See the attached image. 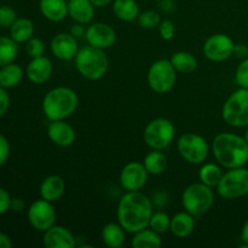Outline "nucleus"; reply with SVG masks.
<instances>
[{"label":"nucleus","mask_w":248,"mask_h":248,"mask_svg":"<svg viewBox=\"0 0 248 248\" xmlns=\"http://www.w3.org/2000/svg\"><path fill=\"white\" fill-rule=\"evenodd\" d=\"M50 50L61 61L74 60L79 51L78 39L70 33H58L51 39Z\"/></svg>","instance_id":"2eb2a0df"},{"label":"nucleus","mask_w":248,"mask_h":248,"mask_svg":"<svg viewBox=\"0 0 248 248\" xmlns=\"http://www.w3.org/2000/svg\"><path fill=\"white\" fill-rule=\"evenodd\" d=\"M53 72V65L50 58L46 56L31 58L26 68V77L31 84H45L51 78Z\"/></svg>","instance_id":"f3484780"},{"label":"nucleus","mask_w":248,"mask_h":248,"mask_svg":"<svg viewBox=\"0 0 248 248\" xmlns=\"http://www.w3.org/2000/svg\"><path fill=\"white\" fill-rule=\"evenodd\" d=\"M18 18L16 11L9 5H2L0 6V28L9 29L15 21Z\"/></svg>","instance_id":"f704fd0d"},{"label":"nucleus","mask_w":248,"mask_h":248,"mask_svg":"<svg viewBox=\"0 0 248 248\" xmlns=\"http://www.w3.org/2000/svg\"><path fill=\"white\" fill-rule=\"evenodd\" d=\"M241 241L244 242V245L248 247V219L245 222L244 227L241 229Z\"/></svg>","instance_id":"49530a36"},{"label":"nucleus","mask_w":248,"mask_h":248,"mask_svg":"<svg viewBox=\"0 0 248 248\" xmlns=\"http://www.w3.org/2000/svg\"><path fill=\"white\" fill-rule=\"evenodd\" d=\"M222 118L232 127H248V89L232 92L222 108Z\"/></svg>","instance_id":"423d86ee"},{"label":"nucleus","mask_w":248,"mask_h":248,"mask_svg":"<svg viewBox=\"0 0 248 248\" xmlns=\"http://www.w3.org/2000/svg\"><path fill=\"white\" fill-rule=\"evenodd\" d=\"M41 15L50 22H62L68 16V0H40Z\"/></svg>","instance_id":"412c9836"},{"label":"nucleus","mask_w":248,"mask_h":248,"mask_svg":"<svg viewBox=\"0 0 248 248\" xmlns=\"http://www.w3.org/2000/svg\"><path fill=\"white\" fill-rule=\"evenodd\" d=\"M75 68L84 79L96 81L102 79L108 72L109 60L104 50L91 45L79 48L74 58Z\"/></svg>","instance_id":"20e7f679"},{"label":"nucleus","mask_w":248,"mask_h":248,"mask_svg":"<svg viewBox=\"0 0 248 248\" xmlns=\"http://www.w3.org/2000/svg\"><path fill=\"white\" fill-rule=\"evenodd\" d=\"M18 53V44L10 36H0V68L12 63Z\"/></svg>","instance_id":"7c9ffc66"},{"label":"nucleus","mask_w":248,"mask_h":248,"mask_svg":"<svg viewBox=\"0 0 248 248\" xmlns=\"http://www.w3.org/2000/svg\"><path fill=\"white\" fill-rule=\"evenodd\" d=\"M176 79L177 70L170 60L155 61L148 69V85L155 93L164 94L171 91L176 84Z\"/></svg>","instance_id":"1a4fd4ad"},{"label":"nucleus","mask_w":248,"mask_h":248,"mask_svg":"<svg viewBox=\"0 0 248 248\" xmlns=\"http://www.w3.org/2000/svg\"><path fill=\"white\" fill-rule=\"evenodd\" d=\"M213 203H215V193L212 188L201 182L189 184L182 194L183 208L195 218L207 213Z\"/></svg>","instance_id":"39448f33"},{"label":"nucleus","mask_w":248,"mask_h":248,"mask_svg":"<svg viewBox=\"0 0 248 248\" xmlns=\"http://www.w3.org/2000/svg\"><path fill=\"white\" fill-rule=\"evenodd\" d=\"M84 38L89 45L101 50H107L115 44L116 31L108 23L94 22L87 27Z\"/></svg>","instance_id":"4468645a"},{"label":"nucleus","mask_w":248,"mask_h":248,"mask_svg":"<svg viewBox=\"0 0 248 248\" xmlns=\"http://www.w3.org/2000/svg\"><path fill=\"white\" fill-rule=\"evenodd\" d=\"M113 12L123 22L136 21L140 14L137 0H114Z\"/></svg>","instance_id":"5701e85b"},{"label":"nucleus","mask_w":248,"mask_h":248,"mask_svg":"<svg viewBox=\"0 0 248 248\" xmlns=\"http://www.w3.org/2000/svg\"><path fill=\"white\" fill-rule=\"evenodd\" d=\"M245 140H247V143H248V128H247L246 133H245Z\"/></svg>","instance_id":"09e8293b"},{"label":"nucleus","mask_w":248,"mask_h":248,"mask_svg":"<svg viewBox=\"0 0 248 248\" xmlns=\"http://www.w3.org/2000/svg\"><path fill=\"white\" fill-rule=\"evenodd\" d=\"M148 176L149 173L143 162L131 161L123 167L119 181L126 191H137L142 190L143 186L147 184Z\"/></svg>","instance_id":"ddd939ff"},{"label":"nucleus","mask_w":248,"mask_h":248,"mask_svg":"<svg viewBox=\"0 0 248 248\" xmlns=\"http://www.w3.org/2000/svg\"><path fill=\"white\" fill-rule=\"evenodd\" d=\"M27 218H28L29 224L36 232H44L50 229L52 225H55L57 215H56V210L52 202L44 200V199H39L29 205L28 211H27Z\"/></svg>","instance_id":"9b49d317"},{"label":"nucleus","mask_w":248,"mask_h":248,"mask_svg":"<svg viewBox=\"0 0 248 248\" xmlns=\"http://www.w3.org/2000/svg\"><path fill=\"white\" fill-rule=\"evenodd\" d=\"M65 191V182L64 179L57 174H51L47 176L40 184V198L44 200H47L50 202H56L63 196Z\"/></svg>","instance_id":"aec40b11"},{"label":"nucleus","mask_w":248,"mask_h":248,"mask_svg":"<svg viewBox=\"0 0 248 248\" xmlns=\"http://www.w3.org/2000/svg\"><path fill=\"white\" fill-rule=\"evenodd\" d=\"M161 16L157 11L155 10H147V11L140 12V16H138L137 22L140 24V27L145 29H153L159 27L160 22H161Z\"/></svg>","instance_id":"473e14b6"},{"label":"nucleus","mask_w":248,"mask_h":248,"mask_svg":"<svg viewBox=\"0 0 248 248\" xmlns=\"http://www.w3.org/2000/svg\"><path fill=\"white\" fill-rule=\"evenodd\" d=\"M223 177L222 166L215 162H206L199 170V179L201 183L211 186V188H217L218 183Z\"/></svg>","instance_id":"c756f323"},{"label":"nucleus","mask_w":248,"mask_h":248,"mask_svg":"<svg viewBox=\"0 0 248 248\" xmlns=\"http://www.w3.org/2000/svg\"><path fill=\"white\" fill-rule=\"evenodd\" d=\"M235 81L239 87L248 89V57L241 61L235 70Z\"/></svg>","instance_id":"c9c22d12"},{"label":"nucleus","mask_w":248,"mask_h":248,"mask_svg":"<svg viewBox=\"0 0 248 248\" xmlns=\"http://www.w3.org/2000/svg\"><path fill=\"white\" fill-rule=\"evenodd\" d=\"M10 210H14L16 212H21L22 210H24V201L22 199H12L11 201V208Z\"/></svg>","instance_id":"c03bdc74"},{"label":"nucleus","mask_w":248,"mask_h":248,"mask_svg":"<svg viewBox=\"0 0 248 248\" xmlns=\"http://www.w3.org/2000/svg\"><path fill=\"white\" fill-rule=\"evenodd\" d=\"M161 245L162 240L159 232H154L149 227L135 232L131 241V246L135 248H159Z\"/></svg>","instance_id":"a878e982"},{"label":"nucleus","mask_w":248,"mask_h":248,"mask_svg":"<svg viewBox=\"0 0 248 248\" xmlns=\"http://www.w3.org/2000/svg\"><path fill=\"white\" fill-rule=\"evenodd\" d=\"M91 1L96 7H106L108 5L113 4L114 0H91Z\"/></svg>","instance_id":"de8ad7c7"},{"label":"nucleus","mask_w":248,"mask_h":248,"mask_svg":"<svg viewBox=\"0 0 248 248\" xmlns=\"http://www.w3.org/2000/svg\"><path fill=\"white\" fill-rule=\"evenodd\" d=\"M170 225H171V217L164 211H157V212L153 213L148 227L161 235L164 232H170Z\"/></svg>","instance_id":"2f4dec72"},{"label":"nucleus","mask_w":248,"mask_h":248,"mask_svg":"<svg viewBox=\"0 0 248 248\" xmlns=\"http://www.w3.org/2000/svg\"><path fill=\"white\" fill-rule=\"evenodd\" d=\"M154 213L153 201L140 190L126 191L118 203L116 217L126 232H135L148 228Z\"/></svg>","instance_id":"f257e3e1"},{"label":"nucleus","mask_w":248,"mask_h":248,"mask_svg":"<svg viewBox=\"0 0 248 248\" xmlns=\"http://www.w3.org/2000/svg\"><path fill=\"white\" fill-rule=\"evenodd\" d=\"M24 74L26 73L23 72L21 65L15 62L4 65L0 68V86L6 90L16 87L22 81Z\"/></svg>","instance_id":"cd10ccee"},{"label":"nucleus","mask_w":248,"mask_h":248,"mask_svg":"<svg viewBox=\"0 0 248 248\" xmlns=\"http://www.w3.org/2000/svg\"><path fill=\"white\" fill-rule=\"evenodd\" d=\"M173 123L166 118H156L149 121L143 132V140L150 149L165 150L174 138Z\"/></svg>","instance_id":"6e6552de"},{"label":"nucleus","mask_w":248,"mask_h":248,"mask_svg":"<svg viewBox=\"0 0 248 248\" xmlns=\"http://www.w3.org/2000/svg\"><path fill=\"white\" fill-rule=\"evenodd\" d=\"M10 38L17 44H26L34 35V23L29 18H17L15 23L9 28Z\"/></svg>","instance_id":"393cba45"},{"label":"nucleus","mask_w":248,"mask_h":248,"mask_svg":"<svg viewBox=\"0 0 248 248\" xmlns=\"http://www.w3.org/2000/svg\"><path fill=\"white\" fill-rule=\"evenodd\" d=\"M234 46V41L229 35L217 33L206 39L202 46V52L211 62H224L232 56Z\"/></svg>","instance_id":"f8f14e48"},{"label":"nucleus","mask_w":248,"mask_h":248,"mask_svg":"<svg viewBox=\"0 0 248 248\" xmlns=\"http://www.w3.org/2000/svg\"><path fill=\"white\" fill-rule=\"evenodd\" d=\"M79 104L77 92L70 87L58 86L50 90L44 96L43 108L44 115L50 121L65 120L75 113Z\"/></svg>","instance_id":"7ed1b4c3"},{"label":"nucleus","mask_w":248,"mask_h":248,"mask_svg":"<svg viewBox=\"0 0 248 248\" xmlns=\"http://www.w3.org/2000/svg\"><path fill=\"white\" fill-rule=\"evenodd\" d=\"M195 229V217L189 212H178L171 217L170 232L178 239H184L193 234Z\"/></svg>","instance_id":"4be33fe9"},{"label":"nucleus","mask_w":248,"mask_h":248,"mask_svg":"<svg viewBox=\"0 0 248 248\" xmlns=\"http://www.w3.org/2000/svg\"><path fill=\"white\" fill-rule=\"evenodd\" d=\"M12 246V241L6 234L0 232V248H10Z\"/></svg>","instance_id":"a18cd8bd"},{"label":"nucleus","mask_w":248,"mask_h":248,"mask_svg":"<svg viewBox=\"0 0 248 248\" xmlns=\"http://www.w3.org/2000/svg\"><path fill=\"white\" fill-rule=\"evenodd\" d=\"M162 199H169V195H167L166 191H160V193H156L153 198V205L157 206V207H162V206H166V201H162Z\"/></svg>","instance_id":"79ce46f5"},{"label":"nucleus","mask_w":248,"mask_h":248,"mask_svg":"<svg viewBox=\"0 0 248 248\" xmlns=\"http://www.w3.org/2000/svg\"><path fill=\"white\" fill-rule=\"evenodd\" d=\"M26 52L31 58L44 56V52H45V44H44V41L40 38L33 36V38L29 39L26 43Z\"/></svg>","instance_id":"72a5a7b5"},{"label":"nucleus","mask_w":248,"mask_h":248,"mask_svg":"<svg viewBox=\"0 0 248 248\" xmlns=\"http://www.w3.org/2000/svg\"><path fill=\"white\" fill-rule=\"evenodd\" d=\"M159 34L160 38L162 40H172L174 38V34H176V26H174L173 22L169 18H165L160 22L159 24Z\"/></svg>","instance_id":"e433bc0d"},{"label":"nucleus","mask_w":248,"mask_h":248,"mask_svg":"<svg viewBox=\"0 0 248 248\" xmlns=\"http://www.w3.org/2000/svg\"><path fill=\"white\" fill-rule=\"evenodd\" d=\"M126 230L120 225V223H108L103 227L101 237L103 244L109 248H120L125 242Z\"/></svg>","instance_id":"b1692460"},{"label":"nucleus","mask_w":248,"mask_h":248,"mask_svg":"<svg viewBox=\"0 0 248 248\" xmlns=\"http://www.w3.org/2000/svg\"><path fill=\"white\" fill-rule=\"evenodd\" d=\"M10 155V144L4 135L0 133V167L6 164Z\"/></svg>","instance_id":"4c0bfd02"},{"label":"nucleus","mask_w":248,"mask_h":248,"mask_svg":"<svg viewBox=\"0 0 248 248\" xmlns=\"http://www.w3.org/2000/svg\"><path fill=\"white\" fill-rule=\"evenodd\" d=\"M11 201L12 198L7 193V190L0 186V216L6 213L11 208Z\"/></svg>","instance_id":"58836bf2"},{"label":"nucleus","mask_w":248,"mask_h":248,"mask_svg":"<svg viewBox=\"0 0 248 248\" xmlns=\"http://www.w3.org/2000/svg\"><path fill=\"white\" fill-rule=\"evenodd\" d=\"M232 56L240 60H245L248 57V46L245 44H235L234 46V52Z\"/></svg>","instance_id":"a19ab883"},{"label":"nucleus","mask_w":248,"mask_h":248,"mask_svg":"<svg viewBox=\"0 0 248 248\" xmlns=\"http://www.w3.org/2000/svg\"><path fill=\"white\" fill-rule=\"evenodd\" d=\"M47 137L57 147L67 148L75 142L77 135L74 128L64 120H56L47 126Z\"/></svg>","instance_id":"a211bd4d"},{"label":"nucleus","mask_w":248,"mask_h":248,"mask_svg":"<svg viewBox=\"0 0 248 248\" xmlns=\"http://www.w3.org/2000/svg\"><path fill=\"white\" fill-rule=\"evenodd\" d=\"M177 152L182 159L191 165H201L210 154V144L202 136L194 132L183 133L177 140Z\"/></svg>","instance_id":"0eeeda50"},{"label":"nucleus","mask_w":248,"mask_h":248,"mask_svg":"<svg viewBox=\"0 0 248 248\" xmlns=\"http://www.w3.org/2000/svg\"><path fill=\"white\" fill-rule=\"evenodd\" d=\"M177 73L190 74L198 68V58L189 51H177L170 58Z\"/></svg>","instance_id":"bb28decb"},{"label":"nucleus","mask_w":248,"mask_h":248,"mask_svg":"<svg viewBox=\"0 0 248 248\" xmlns=\"http://www.w3.org/2000/svg\"><path fill=\"white\" fill-rule=\"evenodd\" d=\"M143 165L147 169L148 173L153 174V176H159L166 171L167 157L162 153V150L152 149V152L145 155Z\"/></svg>","instance_id":"c85d7f7f"},{"label":"nucleus","mask_w":248,"mask_h":248,"mask_svg":"<svg viewBox=\"0 0 248 248\" xmlns=\"http://www.w3.org/2000/svg\"><path fill=\"white\" fill-rule=\"evenodd\" d=\"M94 6L91 0H68V16L75 23L89 24L94 17Z\"/></svg>","instance_id":"6ab92c4d"},{"label":"nucleus","mask_w":248,"mask_h":248,"mask_svg":"<svg viewBox=\"0 0 248 248\" xmlns=\"http://www.w3.org/2000/svg\"><path fill=\"white\" fill-rule=\"evenodd\" d=\"M85 24L81 23H75L73 24L72 28H70V34L74 35L75 38H81V36H85V31H86V28H85Z\"/></svg>","instance_id":"37998d69"},{"label":"nucleus","mask_w":248,"mask_h":248,"mask_svg":"<svg viewBox=\"0 0 248 248\" xmlns=\"http://www.w3.org/2000/svg\"><path fill=\"white\" fill-rule=\"evenodd\" d=\"M43 244L46 248H74L77 237L68 228L55 224L44 232Z\"/></svg>","instance_id":"dca6fc26"},{"label":"nucleus","mask_w":248,"mask_h":248,"mask_svg":"<svg viewBox=\"0 0 248 248\" xmlns=\"http://www.w3.org/2000/svg\"><path fill=\"white\" fill-rule=\"evenodd\" d=\"M216 189L218 195L227 200H234L248 195V169L236 167L228 170L223 173L222 179Z\"/></svg>","instance_id":"9d476101"},{"label":"nucleus","mask_w":248,"mask_h":248,"mask_svg":"<svg viewBox=\"0 0 248 248\" xmlns=\"http://www.w3.org/2000/svg\"><path fill=\"white\" fill-rule=\"evenodd\" d=\"M10 102H11V98H10V94L7 93L6 89L0 86V116L5 115L6 111L9 110Z\"/></svg>","instance_id":"ea45409f"},{"label":"nucleus","mask_w":248,"mask_h":248,"mask_svg":"<svg viewBox=\"0 0 248 248\" xmlns=\"http://www.w3.org/2000/svg\"><path fill=\"white\" fill-rule=\"evenodd\" d=\"M212 153L216 161L228 170L244 167L248 162V143L236 133L222 132L216 136Z\"/></svg>","instance_id":"f03ea898"}]
</instances>
